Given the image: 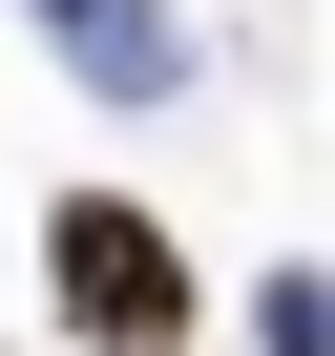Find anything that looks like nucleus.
I'll return each instance as SVG.
<instances>
[{
	"mask_svg": "<svg viewBox=\"0 0 335 356\" xmlns=\"http://www.w3.org/2000/svg\"><path fill=\"white\" fill-rule=\"evenodd\" d=\"M42 293H63L84 356H168L189 335V252H168V210H126V189H63L42 210Z\"/></svg>",
	"mask_w": 335,
	"mask_h": 356,
	"instance_id": "1",
	"label": "nucleus"
},
{
	"mask_svg": "<svg viewBox=\"0 0 335 356\" xmlns=\"http://www.w3.org/2000/svg\"><path fill=\"white\" fill-rule=\"evenodd\" d=\"M42 42H63L105 105H168V84H189V22H168V0H42Z\"/></svg>",
	"mask_w": 335,
	"mask_h": 356,
	"instance_id": "2",
	"label": "nucleus"
},
{
	"mask_svg": "<svg viewBox=\"0 0 335 356\" xmlns=\"http://www.w3.org/2000/svg\"><path fill=\"white\" fill-rule=\"evenodd\" d=\"M252 314H272V356H335V273H272Z\"/></svg>",
	"mask_w": 335,
	"mask_h": 356,
	"instance_id": "3",
	"label": "nucleus"
}]
</instances>
